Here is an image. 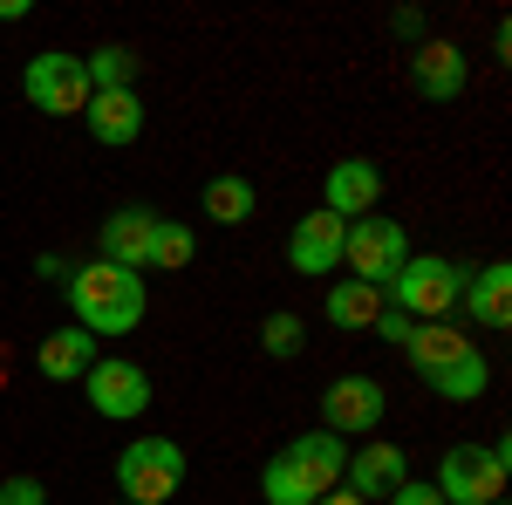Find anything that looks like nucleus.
<instances>
[{
    "label": "nucleus",
    "instance_id": "f257e3e1",
    "mask_svg": "<svg viewBox=\"0 0 512 505\" xmlns=\"http://www.w3.org/2000/svg\"><path fill=\"white\" fill-rule=\"evenodd\" d=\"M69 308H76V328H89V335H137L144 328V273L89 260L69 273Z\"/></svg>",
    "mask_w": 512,
    "mask_h": 505
},
{
    "label": "nucleus",
    "instance_id": "f03ea898",
    "mask_svg": "<svg viewBox=\"0 0 512 505\" xmlns=\"http://www.w3.org/2000/svg\"><path fill=\"white\" fill-rule=\"evenodd\" d=\"M465 280H472V267H458V260H444V253H417V260L396 267V280L383 287V301L403 308L410 321H451Z\"/></svg>",
    "mask_w": 512,
    "mask_h": 505
},
{
    "label": "nucleus",
    "instance_id": "7ed1b4c3",
    "mask_svg": "<svg viewBox=\"0 0 512 505\" xmlns=\"http://www.w3.org/2000/svg\"><path fill=\"white\" fill-rule=\"evenodd\" d=\"M117 492H123V505H171L185 492V444L130 437L117 458Z\"/></svg>",
    "mask_w": 512,
    "mask_h": 505
},
{
    "label": "nucleus",
    "instance_id": "20e7f679",
    "mask_svg": "<svg viewBox=\"0 0 512 505\" xmlns=\"http://www.w3.org/2000/svg\"><path fill=\"white\" fill-rule=\"evenodd\" d=\"M506 471H512L506 444H451L431 485L444 505H499L506 499Z\"/></svg>",
    "mask_w": 512,
    "mask_h": 505
},
{
    "label": "nucleus",
    "instance_id": "39448f33",
    "mask_svg": "<svg viewBox=\"0 0 512 505\" xmlns=\"http://www.w3.org/2000/svg\"><path fill=\"white\" fill-rule=\"evenodd\" d=\"M410 260V233L396 226V219H355L349 233H342V267H349V280H362V287H390L396 267Z\"/></svg>",
    "mask_w": 512,
    "mask_h": 505
},
{
    "label": "nucleus",
    "instance_id": "423d86ee",
    "mask_svg": "<svg viewBox=\"0 0 512 505\" xmlns=\"http://www.w3.org/2000/svg\"><path fill=\"white\" fill-rule=\"evenodd\" d=\"M21 89H28V103H35L41 117H82V103H89L82 55H69V48H41V55H28Z\"/></svg>",
    "mask_w": 512,
    "mask_h": 505
},
{
    "label": "nucleus",
    "instance_id": "0eeeda50",
    "mask_svg": "<svg viewBox=\"0 0 512 505\" xmlns=\"http://www.w3.org/2000/svg\"><path fill=\"white\" fill-rule=\"evenodd\" d=\"M383 410H390V396L376 376H335V383L321 389V430L328 437H369V430L383 424Z\"/></svg>",
    "mask_w": 512,
    "mask_h": 505
},
{
    "label": "nucleus",
    "instance_id": "6e6552de",
    "mask_svg": "<svg viewBox=\"0 0 512 505\" xmlns=\"http://www.w3.org/2000/svg\"><path fill=\"white\" fill-rule=\"evenodd\" d=\"M82 389H89V410L110 417V424H130V417L151 410V376L137 362H123V355H96V369L82 376Z\"/></svg>",
    "mask_w": 512,
    "mask_h": 505
},
{
    "label": "nucleus",
    "instance_id": "1a4fd4ad",
    "mask_svg": "<svg viewBox=\"0 0 512 505\" xmlns=\"http://www.w3.org/2000/svg\"><path fill=\"white\" fill-rule=\"evenodd\" d=\"M465 82H472V55L458 41H417L410 48V89L424 103H458Z\"/></svg>",
    "mask_w": 512,
    "mask_h": 505
},
{
    "label": "nucleus",
    "instance_id": "9d476101",
    "mask_svg": "<svg viewBox=\"0 0 512 505\" xmlns=\"http://www.w3.org/2000/svg\"><path fill=\"white\" fill-rule=\"evenodd\" d=\"M403 478H410V458L396 451L390 437H362V451H349V465H342V492L376 505V499H390Z\"/></svg>",
    "mask_w": 512,
    "mask_h": 505
},
{
    "label": "nucleus",
    "instance_id": "9b49d317",
    "mask_svg": "<svg viewBox=\"0 0 512 505\" xmlns=\"http://www.w3.org/2000/svg\"><path fill=\"white\" fill-rule=\"evenodd\" d=\"M376 198H383V171H376L369 157H342V164H328L321 212H335L342 226H355V219H369V212H376Z\"/></svg>",
    "mask_w": 512,
    "mask_h": 505
},
{
    "label": "nucleus",
    "instance_id": "f8f14e48",
    "mask_svg": "<svg viewBox=\"0 0 512 505\" xmlns=\"http://www.w3.org/2000/svg\"><path fill=\"white\" fill-rule=\"evenodd\" d=\"M151 226H158V212H144V205H117L110 219H103V233H96V260H110V267L123 273H144V260H151Z\"/></svg>",
    "mask_w": 512,
    "mask_h": 505
},
{
    "label": "nucleus",
    "instance_id": "ddd939ff",
    "mask_svg": "<svg viewBox=\"0 0 512 505\" xmlns=\"http://www.w3.org/2000/svg\"><path fill=\"white\" fill-rule=\"evenodd\" d=\"M342 219L335 212H308V219H294V233H287V267L294 273H335L342 267Z\"/></svg>",
    "mask_w": 512,
    "mask_h": 505
},
{
    "label": "nucleus",
    "instance_id": "4468645a",
    "mask_svg": "<svg viewBox=\"0 0 512 505\" xmlns=\"http://www.w3.org/2000/svg\"><path fill=\"white\" fill-rule=\"evenodd\" d=\"M403 355H410V369L431 383V376H444L451 362H465V355H478V349H472V328H465V321H424V328H410Z\"/></svg>",
    "mask_w": 512,
    "mask_h": 505
},
{
    "label": "nucleus",
    "instance_id": "2eb2a0df",
    "mask_svg": "<svg viewBox=\"0 0 512 505\" xmlns=\"http://www.w3.org/2000/svg\"><path fill=\"white\" fill-rule=\"evenodd\" d=\"M82 117H89V137H96L103 151H123V144L144 137V103H137V89H103V96H89Z\"/></svg>",
    "mask_w": 512,
    "mask_h": 505
},
{
    "label": "nucleus",
    "instance_id": "dca6fc26",
    "mask_svg": "<svg viewBox=\"0 0 512 505\" xmlns=\"http://www.w3.org/2000/svg\"><path fill=\"white\" fill-rule=\"evenodd\" d=\"M280 458H287V465L301 471V485H308V492L321 499V492H335V485H342L349 444H342V437H328V430H308V437H294V444H287Z\"/></svg>",
    "mask_w": 512,
    "mask_h": 505
},
{
    "label": "nucleus",
    "instance_id": "f3484780",
    "mask_svg": "<svg viewBox=\"0 0 512 505\" xmlns=\"http://www.w3.org/2000/svg\"><path fill=\"white\" fill-rule=\"evenodd\" d=\"M465 328H506L512 321V267L506 260H492V267H478L465 280Z\"/></svg>",
    "mask_w": 512,
    "mask_h": 505
},
{
    "label": "nucleus",
    "instance_id": "a211bd4d",
    "mask_svg": "<svg viewBox=\"0 0 512 505\" xmlns=\"http://www.w3.org/2000/svg\"><path fill=\"white\" fill-rule=\"evenodd\" d=\"M35 369L48 383H82V376L96 369V335H89V328H55L35 349Z\"/></svg>",
    "mask_w": 512,
    "mask_h": 505
},
{
    "label": "nucleus",
    "instance_id": "6ab92c4d",
    "mask_svg": "<svg viewBox=\"0 0 512 505\" xmlns=\"http://www.w3.org/2000/svg\"><path fill=\"white\" fill-rule=\"evenodd\" d=\"M376 314H383V287H362V280H335L328 287V321L335 328L362 335V328H376Z\"/></svg>",
    "mask_w": 512,
    "mask_h": 505
},
{
    "label": "nucleus",
    "instance_id": "aec40b11",
    "mask_svg": "<svg viewBox=\"0 0 512 505\" xmlns=\"http://www.w3.org/2000/svg\"><path fill=\"white\" fill-rule=\"evenodd\" d=\"M253 205H260V192H253V178H239V171H226V178L205 185V219H212V226H246Z\"/></svg>",
    "mask_w": 512,
    "mask_h": 505
},
{
    "label": "nucleus",
    "instance_id": "412c9836",
    "mask_svg": "<svg viewBox=\"0 0 512 505\" xmlns=\"http://www.w3.org/2000/svg\"><path fill=\"white\" fill-rule=\"evenodd\" d=\"M192 253H198L192 226H185V219H158V226H151V260H144V273H178Z\"/></svg>",
    "mask_w": 512,
    "mask_h": 505
},
{
    "label": "nucleus",
    "instance_id": "4be33fe9",
    "mask_svg": "<svg viewBox=\"0 0 512 505\" xmlns=\"http://www.w3.org/2000/svg\"><path fill=\"white\" fill-rule=\"evenodd\" d=\"M82 76H89V96H103V89H137V55L110 41V48H96L89 62H82Z\"/></svg>",
    "mask_w": 512,
    "mask_h": 505
},
{
    "label": "nucleus",
    "instance_id": "5701e85b",
    "mask_svg": "<svg viewBox=\"0 0 512 505\" xmlns=\"http://www.w3.org/2000/svg\"><path fill=\"white\" fill-rule=\"evenodd\" d=\"M431 389L444 403H478V396L492 389V362H485V355H465V362H451L444 376H431Z\"/></svg>",
    "mask_w": 512,
    "mask_h": 505
},
{
    "label": "nucleus",
    "instance_id": "b1692460",
    "mask_svg": "<svg viewBox=\"0 0 512 505\" xmlns=\"http://www.w3.org/2000/svg\"><path fill=\"white\" fill-rule=\"evenodd\" d=\"M260 499H267V505H315V492H308V485H301V471L274 451V458L260 465Z\"/></svg>",
    "mask_w": 512,
    "mask_h": 505
},
{
    "label": "nucleus",
    "instance_id": "393cba45",
    "mask_svg": "<svg viewBox=\"0 0 512 505\" xmlns=\"http://www.w3.org/2000/svg\"><path fill=\"white\" fill-rule=\"evenodd\" d=\"M301 342H308V321L294 308H274L267 321H260V349L274 355V362H287V355H301Z\"/></svg>",
    "mask_w": 512,
    "mask_h": 505
},
{
    "label": "nucleus",
    "instance_id": "a878e982",
    "mask_svg": "<svg viewBox=\"0 0 512 505\" xmlns=\"http://www.w3.org/2000/svg\"><path fill=\"white\" fill-rule=\"evenodd\" d=\"M410 328H417V321H410L403 308H390V301H383V314H376V328H369V335H383L390 349H403V342H410Z\"/></svg>",
    "mask_w": 512,
    "mask_h": 505
},
{
    "label": "nucleus",
    "instance_id": "bb28decb",
    "mask_svg": "<svg viewBox=\"0 0 512 505\" xmlns=\"http://www.w3.org/2000/svg\"><path fill=\"white\" fill-rule=\"evenodd\" d=\"M0 505H48V485L41 478H7L0 485Z\"/></svg>",
    "mask_w": 512,
    "mask_h": 505
},
{
    "label": "nucleus",
    "instance_id": "cd10ccee",
    "mask_svg": "<svg viewBox=\"0 0 512 505\" xmlns=\"http://www.w3.org/2000/svg\"><path fill=\"white\" fill-rule=\"evenodd\" d=\"M390 505H444V499H437V485H424V478H403L390 492Z\"/></svg>",
    "mask_w": 512,
    "mask_h": 505
},
{
    "label": "nucleus",
    "instance_id": "c85d7f7f",
    "mask_svg": "<svg viewBox=\"0 0 512 505\" xmlns=\"http://www.w3.org/2000/svg\"><path fill=\"white\" fill-rule=\"evenodd\" d=\"M390 28H396L403 41H424V14H417V7H403V14H396Z\"/></svg>",
    "mask_w": 512,
    "mask_h": 505
},
{
    "label": "nucleus",
    "instance_id": "c756f323",
    "mask_svg": "<svg viewBox=\"0 0 512 505\" xmlns=\"http://www.w3.org/2000/svg\"><path fill=\"white\" fill-rule=\"evenodd\" d=\"M315 505H362V499H355V492H342V485H335V492H321Z\"/></svg>",
    "mask_w": 512,
    "mask_h": 505
},
{
    "label": "nucleus",
    "instance_id": "7c9ffc66",
    "mask_svg": "<svg viewBox=\"0 0 512 505\" xmlns=\"http://www.w3.org/2000/svg\"><path fill=\"white\" fill-rule=\"evenodd\" d=\"M28 14V0H0V21H21Z\"/></svg>",
    "mask_w": 512,
    "mask_h": 505
},
{
    "label": "nucleus",
    "instance_id": "2f4dec72",
    "mask_svg": "<svg viewBox=\"0 0 512 505\" xmlns=\"http://www.w3.org/2000/svg\"><path fill=\"white\" fill-rule=\"evenodd\" d=\"M499 505H506V499H499Z\"/></svg>",
    "mask_w": 512,
    "mask_h": 505
}]
</instances>
